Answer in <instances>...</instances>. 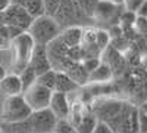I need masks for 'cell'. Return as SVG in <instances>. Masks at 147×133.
Segmentation results:
<instances>
[{
    "mask_svg": "<svg viewBox=\"0 0 147 133\" xmlns=\"http://www.w3.org/2000/svg\"><path fill=\"white\" fill-rule=\"evenodd\" d=\"M62 31V27L57 22L55 16L50 15H41L38 18H34L31 25L28 28V33L32 37L35 44L47 46L50 42L57 39Z\"/></svg>",
    "mask_w": 147,
    "mask_h": 133,
    "instance_id": "cell-1",
    "label": "cell"
},
{
    "mask_svg": "<svg viewBox=\"0 0 147 133\" xmlns=\"http://www.w3.org/2000/svg\"><path fill=\"white\" fill-rule=\"evenodd\" d=\"M32 110L28 106L27 101L24 99V95L15 96H6L2 102V110H0V120L6 123L12 121H21L30 117Z\"/></svg>",
    "mask_w": 147,
    "mask_h": 133,
    "instance_id": "cell-2",
    "label": "cell"
},
{
    "mask_svg": "<svg viewBox=\"0 0 147 133\" xmlns=\"http://www.w3.org/2000/svg\"><path fill=\"white\" fill-rule=\"evenodd\" d=\"M34 46H35V43L28 31L19 34L18 37L12 40L10 47L13 50V68L18 71L16 74H19L30 64V58L34 50Z\"/></svg>",
    "mask_w": 147,
    "mask_h": 133,
    "instance_id": "cell-3",
    "label": "cell"
},
{
    "mask_svg": "<svg viewBox=\"0 0 147 133\" xmlns=\"http://www.w3.org/2000/svg\"><path fill=\"white\" fill-rule=\"evenodd\" d=\"M24 99L27 101L28 106L31 108L32 111H40V110H46L50 105V99H52V95L53 90L47 89L44 86L38 83H34L32 86H30L28 89L24 90Z\"/></svg>",
    "mask_w": 147,
    "mask_h": 133,
    "instance_id": "cell-4",
    "label": "cell"
},
{
    "mask_svg": "<svg viewBox=\"0 0 147 133\" xmlns=\"http://www.w3.org/2000/svg\"><path fill=\"white\" fill-rule=\"evenodd\" d=\"M32 133H52L56 127L57 117L50 111V108L40 111H32L30 115Z\"/></svg>",
    "mask_w": 147,
    "mask_h": 133,
    "instance_id": "cell-5",
    "label": "cell"
},
{
    "mask_svg": "<svg viewBox=\"0 0 147 133\" xmlns=\"http://www.w3.org/2000/svg\"><path fill=\"white\" fill-rule=\"evenodd\" d=\"M3 22L5 25H16V27H21L22 30L28 31L32 22V16L25 10V8L9 5V8L3 12Z\"/></svg>",
    "mask_w": 147,
    "mask_h": 133,
    "instance_id": "cell-6",
    "label": "cell"
},
{
    "mask_svg": "<svg viewBox=\"0 0 147 133\" xmlns=\"http://www.w3.org/2000/svg\"><path fill=\"white\" fill-rule=\"evenodd\" d=\"M30 65L37 72V77L40 74H43V72L52 70V62H50V59H49L46 46H43V44H35L34 46V50H32L31 58H30Z\"/></svg>",
    "mask_w": 147,
    "mask_h": 133,
    "instance_id": "cell-7",
    "label": "cell"
},
{
    "mask_svg": "<svg viewBox=\"0 0 147 133\" xmlns=\"http://www.w3.org/2000/svg\"><path fill=\"white\" fill-rule=\"evenodd\" d=\"M49 108H50V111L57 117V120L69 118V114H71L69 96L65 95V93H60V92H53Z\"/></svg>",
    "mask_w": 147,
    "mask_h": 133,
    "instance_id": "cell-8",
    "label": "cell"
},
{
    "mask_svg": "<svg viewBox=\"0 0 147 133\" xmlns=\"http://www.w3.org/2000/svg\"><path fill=\"white\" fill-rule=\"evenodd\" d=\"M0 90L5 96H15V95H22L24 93V86L19 74H6L5 78L0 81Z\"/></svg>",
    "mask_w": 147,
    "mask_h": 133,
    "instance_id": "cell-9",
    "label": "cell"
},
{
    "mask_svg": "<svg viewBox=\"0 0 147 133\" xmlns=\"http://www.w3.org/2000/svg\"><path fill=\"white\" fill-rule=\"evenodd\" d=\"M80 86L74 81L65 71H57L56 72V83H55V90L53 92H60L65 95H71L74 92H78Z\"/></svg>",
    "mask_w": 147,
    "mask_h": 133,
    "instance_id": "cell-10",
    "label": "cell"
},
{
    "mask_svg": "<svg viewBox=\"0 0 147 133\" xmlns=\"http://www.w3.org/2000/svg\"><path fill=\"white\" fill-rule=\"evenodd\" d=\"M82 34H84V30L81 27H77V25H69L68 28L60 31V35L59 37L65 42V44L68 47H72V46H80L81 42H82Z\"/></svg>",
    "mask_w": 147,
    "mask_h": 133,
    "instance_id": "cell-11",
    "label": "cell"
},
{
    "mask_svg": "<svg viewBox=\"0 0 147 133\" xmlns=\"http://www.w3.org/2000/svg\"><path fill=\"white\" fill-rule=\"evenodd\" d=\"M65 72L78 84V86H82V84L88 83L90 72L85 70V67L82 65V62H74Z\"/></svg>",
    "mask_w": 147,
    "mask_h": 133,
    "instance_id": "cell-12",
    "label": "cell"
},
{
    "mask_svg": "<svg viewBox=\"0 0 147 133\" xmlns=\"http://www.w3.org/2000/svg\"><path fill=\"white\" fill-rule=\"evenodd\" d=\"M110 77H112V67L107 65V64H99V67H97L96 70H93L90 72V78L88 81H94V83H105L107 80H110Z\"/></svg>",
    "mask_w": 147,
    "mask_h": 133,
    "instance_id": "cell-13",
    "label": "cell"
},
{
    "mask_svg": "<svg viewBox=\"0 0 147 133\" xmlns=\"http://www.w3.org/2000/svg\"><path fill=\"white\" fill-rule=\"evenodd\" d=\"M99 118H96L94 114H84L81 120L75 124V129L78 133H93Z\"/></svg>",
    "mask_w": 147,
    "mask_h": 133,
    "instance_id": "cell-14",
    "label": "cell"
},
{
    "mask_svg": "<svg viewBox=\"0 0 147 133\" xmlns=\"http://www.w3.org/2000/svg\"><path fill=\"white\" fill-rule=\"evenodd\" d=\"M24 8H25V10L32 16V19L34 18H38L41 15H46L43 0H25Z\"/></svg>",
    "mask_w": 147,
    "mask_h": 133,
    "instance_id": "cell-15",
    "label": "cell"
},
{
    "mask_svg": "<svg viewBox=\"0 0 147 133\" xmlns=\"http://www.w3.org/2000/svg\"><path fill=\"white\" fill-rule=\"evenodd\" d=\"M19 77H21V81H22L24 90H25V89H28L30 86H32V84L37 81V72H35L34 68L28 64L25 68L19 72Z\"/></svg>",
    "mask_w": 147,
    "mask_h": 133,
    "instance_id": "cell-16",
    "label": "cell"
},
{
    "mask_svg": "<svg viewBox=\"0 0 147 133\" xmlns=\"http://www.w3.org/2000/svg\"><path fill=\"white\" fill-rule=\"evenodd\" d=\"M56 70H49L46 72H43V74H40L38 77H37V83L41 84V86L50 89V90H55V83H56Z\"/></svg>",
    "mask_w": 147,
    "mask_h": 133,
    "instance_id": "cell-17",
    "label": "cell"
},
{
    "mask_svg": "<svg viewBox=\"0 0 147 133\" xmlns=\"http://www.w3.org/2000/svg\"><path fill=\"white\" fill-rule=\"evenodd\" d=\"M110 42V34L105 30H99V31H96V46H97V49L99 50H103L107 47Z\"/></svg>",
    "mask_w": 147,
    "mask_h": 133,
    "instance_id": "cell-18",
    "label": "cell"
},
{
    "mask_svg": "<svg viewBox=\"0 0 147 133\" xmlns=\"http://www.w3.org/2000/svg\"><path fill=\"white\" fill-rule=\"evenodd\" d=\"M10 43H12V39H10L9 31H7V25L3 24V25H0V50L9 49Z\"/></svg>",
    "mask_w": 147,
    "mask_h": 133,
    "instance_id": "cell-19",
    "label": "cell"
},
{
    "mask_svg": "<svg viewBox=\"0 0 147 133\" xmlns=\"http://www.w3.org/2000/svg\"><path fill=\"white\" fill-rule=\"evenodd\" d=\"M43 3H44L46 15L55 16L56 12L59 10V6H60V3H62V0H43Z\"/></svg>",
    "mask_w": 147,
    "mask_h": 133,
    "instance_id": "cell-20",
    "label": "cell"
},
{
    "mask_svg": "<svg viewBox=\"0 0 147 133\" xmlns=\"http://www.w3.org/2000/svg\"><path fill=\"white\" fill-rule=\"evenodd\" d=\"M93 133H115V132H113V129L110 127L106 121L99 120L97 124H96V127H94V130H93Z\"/></svg>",
    "mask_w": 147,
    "mask_h": 133,
    "instance_id": "cell-21",
    "label": "cell"
},
{
    "mask_svg": "<svg viewBox=\"0 0 147 133\" xmlns=\"http://www.w3.org/2000/svg\"><path fill=\"white\" fill-rule=\"evenodd\" d=\"M144 2V0H124V8L129 12H134L136 14V10L140 8V5Z\"/></svg>",
    "mask_w": 147,
    "mask_h": 133,
    "instance_id": "cell-22",
    "label": "cell"
},
{
    "mask_svg": "<svg viewBox=\"0 0 147 133\" xmlns=\"http://www.w3.org/2000/svg\"><path fill=\"white\" fill-rule=\"evenodd\" d=\"M138 133H147V115L138 110Z\"/></svg>",
    "mask_w": 147,
    "mask_h": 133,
    "instance_id": "cell-23",
    "label": "cell"
},
{
    "mask_svg": "<svg viewBox=\"0 0 147 133\" xmlns=\"http://www.w3.org/2000/svg\"><path fill=\"white\" fill-rule=\"evenodd\" d=\"M136 15L137 18H147V0H144L140 5V8L136 10Z\"/></svg>",
    "mask_w": 147,
    "mask_h": 133,
    "instance_id": "cell-24",
    "label": "cell"
},
{
    "mask_svg": "<svg viewBox=\"0 0 147 133\" xmlns=\"http://www.w3.org/2000/svg\"><path fill=\"white\" fill-rule=\"evenodd\" d=\"M9 5H10V0H0V14L5 12L9 8Z\"/></svg>",
    "mask_w": 147,
    "mask_h": 133,
    "instance_id": "cell-25",
    "label": "cell"
},
{
    "mask_svg": "<svg viewBox=\"0 0 147 133\" xmlns=\"http://www.w3.org/2000/svg\"><path fill=\"white\" fill-rule=\"evenodd\" d=\"M10 5H13V6H22L25 5V0H10Z\"/></svg>",
    "mask_w": 147,
    "mask_h": 133,
    "instance_id": "cell-26",
    "label": "cell"
},
{
    "mask_svg": "<svg viewBox=\"0 0 147 133\" xmlns=\"http://www.w3.org/2000/svg\"><path fill=\"white\" fill-rule=\"evenodd\" d=\"M5 76H6V68H5L2 64H0V81L5 78Z\"/></svg>",
    "mask_w": 147,
    "mask_h": 133,
    "instance_id": "cell-27",
    "label": "cell"
},
{
    "mask_svg": "<svg viewBox=\"0 0 147 133\" xmlns=\"http://www.w3.org/2000/svg\"><path fill=\"white\" fill-rule=\"evenodd\" d=\"M138 110H140V111H143V113L147 115V101H144V102L140 105V108H138Z\"/></svg>",
    "mask_w": 147,
    "mask_h": 133,
    "instance_id": "cell-28",
    "label": "cell"
},
{
    "mask_svg": "<svg viewBox=\"0 0 147 133\" xmlns=\"http://www.w3.org/2000/svg\"><path fill=\"white\" fill-rule=\"evenodd\" d=\"M107 2L113 3V5H124V0H107Z\"/></svg>",
    "mask_w": 147,
    "mask_h": 133,
    "instance_id": "cell-29",
    "label": "cell"
},
{
    "mask_svg": "<svg viewBox=\"0 0 147 133\" xmlns=\"http://www.w3.org/2000/svg\"><path fill=\"white\" fill-rule=\"evenodd\" d=\"M0 133H3V130H2V126H0Z\"/></svg>",
    "mask_w": 147,
    "mask_h": 133,
    "instance_id": "cell-30",
    "label": "cell"
},
{
    "mask_svg": "<svg viewBox=\"0 0 147 133\" xmlns=\"http://www.w3.org/2000/svg\"><path fill=\"white\" fill-rule=\"evenodd\" d=\"M52 133H57V132H52Z\"/></svg>",
    "mask_w": 147,
    "mask_h": 133,
    "instance_id": "cell-31",
    "label": "cell"
}]
</instances>
